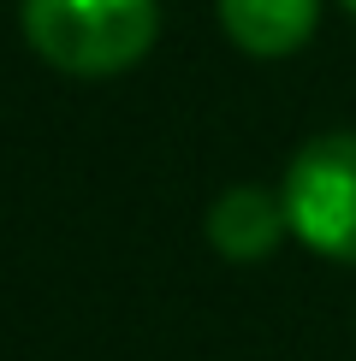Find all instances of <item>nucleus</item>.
<instances>
[{"label": "nucleus", "mask_w": 356, "mask_h": 361, "mask_svg": "<svg viewBox=\"0 0 356 361\" xmlns=\"http://www.w3.org/2000/svg\"><path fill=\"white\" fill-rule=\"evenodd\" d=\"M285 237H291V207H285V195H273L261 184H232L208 207V243L237 267L267 261Z\"/></svg>", "instance_id": "nucleus-3"}, {"label": "nucleus", "mask_w": 356, "mask_h": 361, "mask_svg": "<svg viewBox=\"0 0 356 361\" xmlns=\"http://www.w3.org/2000/svg\"><path fill=\"white\" fill-rule=\"evenodd\" d=\"M291 237L338 267H356V130H326L303 142L285 172Z\"/></svg>", "instance_id": "nucleus-2"}, {"label": "nucleus", "mask_w": 356, "mask_h": 361, "mask_svg": "<svg viewBox=\"0 0 356 361\" xmlns=\"http://www.w3.org/2000/svg\"><path fill=\"white\" fill-rule=\"evenodd\" d=\"M321 0H220V24L244 54L285 59L315 36Z\"/></svg>", "instance_id": "nucleus-4"}, {"label": "nucleus", "mask_w": 356, "mask_h": 361, "mask_svg": "<svg viewBox=\"0 0 356 361\" xmlns=\"http://www.w3.org/2000/svg\"><path fill=\"white\" fill-rule=\"evenodd\" d=\"M30 48L66 78H119L155 48V0H24Z\"/></svg>", "instance_id": "nucleus-1"}, {"label": "nucleus", "mask_w": 356, "mask_h": 361, "mask_svg": "<svg viewBox=\"0 0 356 361\" xmlns=\"http://www.w3.org/2000/svg\"><path fill=\"white\" fill-rule=\"evenodd\" d=\"M345 12H350V18H356V0H345Z\"/></svg>", "instance_id": "nucleus-5"}]
</instances>
